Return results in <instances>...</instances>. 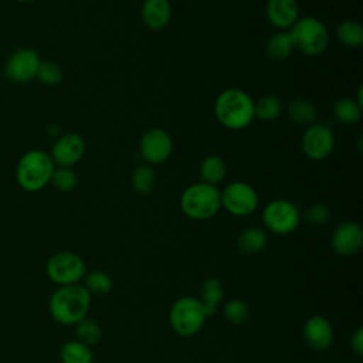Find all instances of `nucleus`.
<instances>
[{
  "label": "nucleus",
  "instance_id": "obj_1",
  "mask_svg": "<svg viewBox=\"0 0 363 363\" xmlns=\"http://www.w3.org/2000/svg\"><path fill=\"white\" fill-rule=\"evenodd\" d=\"M91 306V295L82 284L58 286L48 301L51 318L65 326L78 323L88 315Z\"/></svg>",
  "mask_w": 363,
  "mask_h": 363
},
{
  "label": "nucleus",
  "instance_id": "obj_2",
  "mask_svg": "<svg viewBox=\"0 0 363 363\" xmlns=\"http://www.w3.org/2000/svg\"><path fill=\"white\" fill-rule=\"evenodd\" d=\"M217 121L227 129L240 130L254 121V101L242 89L227 88L214 102Z\"/></svg>",
  "mask_w": 363,
  "mask_h": 363
},
{
  "label": "nucleus",
  "instance_id": "obj_3",
  "mask_svg": "<svg viewBox=\"0 0 363 363\" xmlns=\"http://www.w3.org/2000/svg\"><path fill=\"white\" fill-rule=\"evenodd\" d=\"M55 164L50 153L33 149L26 152L17 162L16 180L18 186L28 193L43 190L50 182Z\"/></svg>",
  "mask_w": 363,
  "mask_h": 363
},
{
  "label": "nucleus",
  "instance_id": "obj_4",
  "mask_svg": "<svg viewBox=\"0 0 363 363\" xmlns=\"http://www.w3.org/2000/svg\"><path fill=\"white\" fill-rule=\"evenodd\" d=\"M180 208L186 217L206 221L221 208L220 190L216 186L199 182L187 186L180 196Z\"/></svg>",
  "mask_w": 363,
  "mask_h": 363
},
{
  "label": "nucleus",
  "instance_id": "obj_5",
  "mask_svg": "<svg viewBox=\"0 0 363 363\" xmlns=\"http://www.w3.org/2000/svg\"><path fill=\"white\" fill-rule=\"evenodd\" d=\"M294 50L308 57H318L329 47V31L316 17H299L288 30Z\"/></svg>",
  "mask_w": 363,
  "mask_h": 363
},
{
  "label": "nucleus",
  "instance_id": "obj_6",
  "mask_svg": "<svg viewBox=\"0 0 363 363\" xmlns=\"http://www.w3.org/2000/svg\"><path fill=\"white\" fill-rule=\"evenodd\" d=\"M206 319L207 315L200 299L190 295L176 299L169 309L170 328L182 337H190L199 333Z\"/></svg>",
  "mask_w": 363,
  "mask_h": 363
},
{
  "label": "nucleus",
  "instance_id": "obj_7",
  "mask_svg": "<svg viewBox=\"0 0 363 363\" xmlns=\"http://www.w3.org/2000/svg\"><path fill=\"white\" fill-rule=\"evenodd\" d=\"M86 272L84 259L72 251H60L50 257L45 265V274L57 286L79 284Z\"/></svg>",
  "mask_w": 363,
  "mask_h": 363
},
{
  "label": "nucleus",
  "instance_id": "obj_8",
  "mask_svg": "<svg viewBox=\"0 0 363 363\" xmlns=\"http://www.w3.org/2000/svg\"><path fill=\"white\" fill-rule=\"evenodd\" d=\"M262 221L265 228L272 234L285 235L296 230L301 223V213L292 201L275 199L264 207Z\"/></svg>",
  "mask_w": 363,
  "mask_h": 363
},
{
  "label": "nucleus",
  "instance_id": "obj_9",
  "mask_svg": "<svg viewBox=\"0 0 363 363\" xmlns=\"http://www.w3.org/2000/svg\"><path fill=\"white\" fill-rule=\"evenodd\" d=\"M221 207L230 214L245 217L252 214L258 207V194L255 189L245 182H231L220 191Z\"/></svg>",
  "mask_w": 363,
  "mask_h": 363
},
{
  "label": "nucleus",
  "instance_id": "obj_10",
  "mask_svg": "<svg viewBox=\"0 0 363 363\" xmlns=\"http://www.w3.org/2000/svg\"><path fill=\"white\" fill-rule=\"evenodd\" d=\"M40 55L33 48H18L4 61V77L16 84H24L35 78L40 65Z\"/></svg>",
  "mask_w": 363,
  "mask_h": 363
},
{
  "label": "nucleus",
  "instance_id": "obj_11",
  "mask_svg": "<svg viewBox=\"0 0 363 363\" xmlns=\"http://www.w3.org/2000/svg\"><path fill=\"white\" fill-rule=\"evenodd\" d=\"M301 147L311 160H323L335 147V135L326 123L315 122L306 128L301 138Z\"/></svg>",
  "mask_w": 363,
  "mask_h": 363
},
{
  "label": "nucleus",
  "instance_id": "obj_12",
  "mask_svg": "<svg viewBox=\"0 0 363 363\" xmlns=\"http://www.w3.org/2000/svg\"><path fill=\"white\" fill-rule=\"evenodd\" d=\"M139 150L146 163L160 164L170 157L173 152V140L164 129L150 128L142 135Z\"/></svg>",
  "mask_w": 363,
  "mask_h": 363
},
{
  "label": "nucleus",
  "instance_id": "obj_13",
  "mask_svg": "<svg viewBox=\"0 0 363 363\" xmlns=\"http://www.w3.org/2000/svg\"><path fill=\"white\" fill-rule=\"evenodd\" d=\"M85 153V140L75 132L60 136L51 147V159L58 167H72Z\"/></svg>",
  "mask_w": 363,
  "mask_h": 363
},
{
  "label": "nucleus",
  "instance_id": "obj_14",
  "mask_svg": "<svg viewBox=\"0 0 363 363\" xmlns=\"http://www.w3.org/2000/svg\"><path fill=\"white\" fill-rule=\"evenodd\" d=\"M363 245V228L356 221H343L332 233L330 247L342 257H350L360 251Z\"/></svg>",
  "mask_w": 363,
  "mask_h": 363
},
{
  "label": "nucleus",
  "instance_id": "obj_15",
  "mask_svg": "<svg viewBox=\"0 0 363 363\" xmlns=\"http://www.w3.org/2000/svg\"><path fill=\"white\" fill-rule=\"evenodd\" d=\"M302 337L306 346L313 352H325L333 343L335 330L328 318L322 315H312L303 323Z\"/></svg>",
  "mask_w": 363,
  "mask_h": 363
},
{
  "label": "nucleus",
  "instance_id": "obj_16",
  "mask_svg": "<svg viewBox=\"0 0 363 363\" xmlns=\"http://www.w3.org/2000/svg\"><path fill=\"white\" fill-rule=\"evenodd\" d=\"M265 14L269 24L284 31L289 30L299 18V7L296 0H268Z\"/></svg>",
  "mask_w": 363,
  "mask_h": 363
},
{
  "label": "nucleus",
  "instance_id": "obj_17",
  "mask_svg": "<svg viewBox=\"0 0 363 363\" xmlns=\"http://www.w3.org/2000/svg\"><path fill=\"white\" fill-rule=\"evenodd\" d=\"M140 17L147 28L159 31L172 18V4L169 0H145L140 9Z\"/></svg>",
  "mask_w": 363,
  "mask_h": 363
},
{
  "label": "nucleus",
  "instance_id": "obj_18",
  "mask_svg": "<svg viewBox=\"0 0 363 363\" xmlns=\"http://www.w3.org/2000/svg\"><path fill=\"white\" fill-rule=\"evenodd\" d=\"M224 295H225V289L223 282L218 278H207L206 281H203L201 286H200V302L204 308V312L208 316H213L218 306L221 305V302L224 301Z\"/></svg>",
  "mask_w": 363,
  "mask_h": 363
},
{
  "label": "nucleus",
  "instance_id": "obj_19",
  "mask_svg": "<svg viewBox=\"0 0 363 363\" xmlns=\"http://www.w3.org/2000/svg\"><path fill=\"white\" fill-rule=\"evenodd\" d=\"M237 248L247 255L259 254L268 244L267 233L259 227H247L237 237Z\"/></svg>",
  "mask_w": 363,
  "mask_h": 363
},
{
  "label": "nucleus",
  "instance_id": "obj_20",
  "mask_svg": "<svg viewBox=\"0 0 363 363\" xmlns=\"http://www.w3.org/2000/svg\"><path fill=\"white\" fill-rule=\"evenodd\" d=\"M199 174L203 183L217 186L220 182L224 180L227 174V164L223 157L217 155H208L201 160Z\"/></svg>",
  "mask_w": 363,
  "mask_h": 363
},
{
  "label": "nucleus",
  "instance_id": "obj_21",
  "mask_svg": "<svg viewBox=\"0 0 363 363\" xmlns=\"http://www.w3.org/2000/svg\"><path fill=\"white\" fill-rule=\"evenodd\" d=\"M292 51L294 45L288 31H278L265 43V54L274 62H284Z\"/></svg>",
  "mask_w": 363,
  "mask_h": 363
},
{
  "label": "nucleus",
  "instance_id": "obj_22",
  "mask_svg": "<svg viewBox=\"0 0 363 363\" xmlns=\"http://www.w3.org/2000/svg\"><path fill=\"white\" fill-rule=\"evenodd\" d=\"M288 116L292 122L298 125L309 126L316 122L318 109L311 101L298 98L291 101V104L288 105Z\"/></svg>",
  "mask_w": 363,
  "mask_h": 363
},
{
  "label": "nucleus",
  "instance_id": "obj_23",
  "mask_svg": "<svg viewBox=\"0 0 363 363\" xmlns=\"http://www.w3.org/2000/svg\"><path fill=\"white\" fill-rule=\"evenodd\" d=\"M82 285L89 292V295L95 296H105L111 292L113 282L108 272L102 269H92L86 271L82 278Z\"/></svg>",
  "mask_w": 363,
  "mask_h": 363
},
{
  "label": "nucleus",
  "instance_id": "obj_24",
  "mask_svg": "<svg viewBox=\"0 0 363 363\" xmlns=\"http://www.w3.org/2000/svg\"><path fill=\"white\" fill-rule=\"evenodd\" d=\"M60 359L62 363H92L94 353L91 346H86L75 339L68 340L61 346Z\"/></svg>",
  "mask_w": 363,
  "mask_h": 363
},
{
  "label": "nucleus",
  "instance_id": "obj_25",
  "mask_svg": "<svg viewBox=\"0 0 363 363\" xmlns=\"http://www.w3.org/2000/svg\"><path fill=\"white\" fill-rule=\"evenodd\" d=\"M333 118L340 123H356L362 118V106L353 98H339L332 106Z\"/></svg>",
  "mask_w": 363,
  "mask_h": 363
},
{
  "label": "nucleus",
  "instance_id": "obj_26",
  "mask_svg": "<svg viewBox=\"0 0 363 363\" xmlns=\"http://www.w3.org/2000/svg\"><path fill=\"white\" fill-rule=\"evenodd\" d=\"M336 38L349 48L363 45V26L356 20H345L336 27Z\"/></svg>",
  "mask_w": 363,
  "mask_h": 363
},
{
  "label": "nucleus",
  "instance_id": "obj_27",
  "mask_svg": "<svg viewBox=\"0 0 363 363\" xmlns=\"http://www.w3.org/2000/svg\"><path fill=\"white\" fill-rule=\"evenodd\" d=\"M157 182L156 172L150 164H140L132 172L130 184L132 189L139 194H149Z\"/></svg>",
  "mask_w": 363,
  "mask_h": 363
},
{
  "label": "nucleus",
  "instance_id": "obj_28",
  "mask_svg": "<svg viewBox=\"0 0 363 363\" xmlns=\"http://www.w3.org/2000/svg\"><path fill=\"white\" fill-rule=\"evenodd\" d=\"M282 112V104L275 95H264L257 102H254V116L264 121L271 122L279 118Z\"/></svg>",
  "mask_w": 363,
  "mask_h": 363
},
{
  "label": "nucleus",
  "instance_id": "obj_29",
  "mask_svg": "<svg viewBox=\"0 0 363 363\" xmlns=\"http://www.w3.org/2000/svg\"><path fill=\"white\" fill-rule=\"evenodd\" d=\"M223 316L230 323L240 326L250 320L251 311H250V306L247 305V302H244L242 299L233 298L223 303Z\"/></svg>",
  "mask_w": 363,
  "mask_h": 363
},
{
  "label": "nucleus",
  "instance_id": "obj_30",
  "mask_svg": "<svg viewBox=\"0 0 363 363\" xmlns=\"http://www.w3.org/2000/svg\"><path fill=\"white\" fill-rule=\"evenodd\" d=\"M74 326H75L77 340H79L81 343H84L86 346L96 345L102 337V329H101L99 323L96 320L88 318V316L81 319Z\"/></svg>",
  "mask_w": 363,
  "mask_h": 363
},
{
  "label": "nucleus",
  "instance_id": "obj_31",
  "mask_svg": "<svg viewBox=\"0 0 363 363\" xmlns=\"http://www.w3.org/2000/svg\"><path fill=\"white\" fill-rule=\"evenodd\" d=\"M35 78L45 86H55L62 81V69L54 61L41 60Z\"/></svg>",
  "mask_w": 363,
  "mask_h": 363
},
{
  "label": "nucleus",
  "instance_id": "obj_32",
  "mask_svg": "<svg viewBox=\"0 0 363 363\" xmlns=\"http://www.w3.org/2000/svg\"><path fill=\"white\" fill-rule=\"evenodd\" d=\"M58 191H72L78 184V177L71 167H55L50 182Z\"/></svg>",
  "mask_w": 363,
  "mask_h": 363
},
{
  "label": "nucleus",
  "instance_id": "obj_33",
  "mask_svg": "<svg viewBox=\"0 0 363 363\" xmlns=\"http://www.w3.org/2000/svg\"><path fill=\"white\" fill-rule=\"evenodd\" d=\"M301 218L311 225H325L332 218V210L326 204L315 203L301 214Z\"/></svg>",
  "mask_w": 363,
  "mask_h": 363
},
{
  "label": "nucleus",
  "instance_id": "obj_34",
  "mask_svg": "<svg viewBox=\"0 0 363 363\" xmlns=\"http://www.w3.org/2000/svg\"><path fill=\"white\" fill-rule=\"evenodd\" d=\"M350 349L354 354L362 356L363 354V328L357 326L354 332L350 335Z\"/></svg>",
  "mask_w": 363,
  "mask_h": 363
},
{
  "label": "nucleus",
  "instance_id": "obj_35",
  "mask_svg": "<svg viewBox=\"0 0 363 363\" xmlns=\"http://www.w3.org/2000/svg\"><path fill=\"white\" fill-rule=\"evenodd\" d=\"M17 1H20V3H30V1H34V0H17Z\"/></svg>",
  "mask_w": 363,
  "mask_h": 363
}]
</instances>
